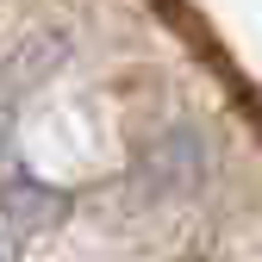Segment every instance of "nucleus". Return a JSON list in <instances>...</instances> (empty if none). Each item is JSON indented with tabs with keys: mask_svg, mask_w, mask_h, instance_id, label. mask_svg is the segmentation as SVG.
<instances>
[{
	"mask_svg": "<svg viewBox=\"0 0 262 262\" xmlns=\"http://www.w3.org/2000/svg\"><path fill=\"white\" fill-rule=\"evenodd\" d=\"M206 169H212L206 131H200V125H175V131H162V138L138 156L131 187H138L144 200H187V193L206 181Z\"/></svg>",
	"mask_w": 262,
	"mask_h": 262,
	"instance_id": "1",
	"label": "nucleus"
},
{
	"mask_svg": "<svg viewBox=\"0 0 262 262\" xmlns=\"http://www.w3.org/2000/svg\"><path fill=\"white\" fill-rule=\"evenodd\" d=\"M0 219H7L19 237L56 231V225L69 219V193H62V187H44V181H31V175H13L7 187H0Z\"/></svg>",
	"mask_w": 262,
	"mask_h": 262,
	"instance_id": "2",
	"label": "nucleus"
},
{
	"mask_svg": "<svg viewBox=\"0 0 262 262\" xmlns=\"http://www.w3.org/2000/svg\"><path fill=\"white\" fill-rule=\"evenodd\" d=\"M62 56H69V38H62V31H31V38L13 50V62L0 69V94H25V88H38L44 75H56Z\"/></svg>",
	"mask_w": 262,
	"mask_h": 262,
	"instance_id": "3",
	"label": "nucleus"
},
{
	"mask_svg": "<svg viewBox=\"0 0 262 262\" xmlns=\"http://www.w3.org/2000/svg\"><path fill=\"white\" fill-rule=\"evenodd\" d=\"M187 262H200V256H187Z\"/></svg>",
	"mask_w": 262,
	"mask_h": 262,
	"instance_id": "4",
	"label": "nucleus"
}]
</instances>
